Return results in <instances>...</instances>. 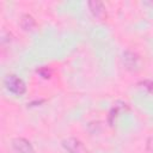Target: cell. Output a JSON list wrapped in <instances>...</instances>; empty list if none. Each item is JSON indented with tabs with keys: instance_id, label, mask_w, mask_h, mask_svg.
Segmentation results:
<instances>
[{
	"instance_id": "1",
	"label": "cell",
	"mask_w": 153,
	"mask_h": 153,
	"mask_svg": "<svg viewBox=\"0 0 153 153\" xmlns=\"http://www.w3.org/2000/svg\"><path fill=\"white\" fill-rule=\"evenodd\" d=\"M4 84H5L6 88L11 93H13L16 96H22V94H24L26 92V85H25V82L19 76H17L14 74H8L5 78Z\"/></svg>"
},
{
	"instance_id": "2",
	"label": "cell",
	"mask_w": 153,
	"mask_h": 153,
	"mask_svg": "<svg viewBox=\"0 0 153 153\" xmlns=\"http://www.w3.org/2000/svg\"><path fill=\"white\" fill-rule=\"evenodd\" d=\"M123 65L126 67V69L130 71V72H137L140 69L141 62H140V57L137 54H135L131 50H126L123 53V57H122Z\"/></svg>"
},
{
	"instance_id": "3",
	"label": "cell",
	"mask_w": 153,
	"mask_h": 153,
	"mask_svg": "<svg viewBox=\"0 0 153 153\" xmlns=\"http://www.w3.org/2000/svg\"><path fill=\"white\" fill-rule=\"evenodd\" d=\"M12 149L14 153H35L32 145L24 137H16L12 140Z\"/></svg>"
},
{
	"instance_id": "4",
	"label": "cell",
	"mask_w": 153,
	"mask_h": 153,
	"mask_svg": "<svg viewBox=\"0 0 153 153\" xmlns=\"http://www.w3.org/2000/svg\"><path fill=\"white\" fill-rule=\"evenodd\" d=\"M62 146L63 148L68 152V153H82L84 152V147L82 143L75 139V137H67L62 141Z\"/></svg>"
},
{
	"instance_id": "5",
	"label": "cell",
	"mask_w": 153,
	"mask_h": 153,
	"mask_svg": "<svg viewBox=\"0 0 153 153\" xmlns=\"http://www.w3.org/2000/svg\"><path fill=\"white\" fill-rule=\"evenodd\" d=\"M88 8L90 12L92 13V16L99 20H103L106 17V12H105V7L103 5V2L98 1V0H92L88 1Z\"/></svg>"
},
{
	"instance_id": "6",
	"label": "cell",
	"mask_w": 153,
	"mask_h": 153,
	"mask_svg": "<svg viewBox=\"0 0 153 153\" xmlns=\"http://www.w3.org/2000/svg\"><path fill=\"white\" fill-rule=\"evenodd\" d=\"M19 23H20V26H22V29H23L24 31H31V30H33L35 26H36V20H35V18H33L31 14H29V13L23 14Z\"/></svg>"
},
{
	"instance_id": "7",
	"label": "cell",
	"mask_w": 153,
	"mask_h": 153,
	"mask_svg": "<svg viewBox=\"0 0 153 153\" xmlns=\"http://www.w3.org/2000/svg\"><path fill=\"white\" fill-rule=\"evenodd\" d=\"M37 73H38L42 78H44V79H49V78L51 76V71H50L49 68H47V67L38 68V69H37Z\"/></svg>"
},
{
	"instance_id": "8",
	"label": "cell",
	"mask_w": 153,
	"mask_h": 153,
	"mask_svg": "<svg viewBox=\"0 0 153 153\" xmlns=\"http://www.w3.org/2000/svg\"><path fill=\"white\" fill-rule=\"evenodd\" d=\"M142 87H145L149 92H153V81L152 80H145L142 82Z\"/></svg>"
}]
</instances>
